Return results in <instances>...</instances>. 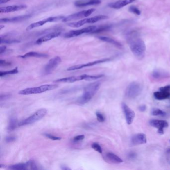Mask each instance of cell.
<instances>
[{
	"mask_svg": "<svg viewBox=\"0 0 170 170\" xmlns=\"http://www.w3.org/2000/svg\"><path fill=\"white\" fill-rule=\"evenodd\" d=\"M19 58H47V54L42 53H37L35 51H31L27 53L23 56H20Z\"/></svg>",
	"mask_w": 170,
	"mask_h": 170,
	"instance_id": "cell-21",
	"label": "cell"
},
{
	"mask_svg": "<svg viewBox=\"0 0 170 170\" xmlns=\"http://www.w3.org/2000/svg\"><path fill=\"white\" fill-rule=\"evenodd\" d=\"M58 87V85L56 84H45L39 87L28 88L25 90H22L19 92V94L20 95H27L42 93L46 91L54 90Z\"/></svg>",
	"mask_w": 170,
	"mask_h": 170,
	"instance_id": "cell-3",
	"label": "cell"
},
{
	"mask_svg": "<svg viewBox=\"0 0 170 170\" xmlns=\"http://www.w3.org/2000/svg\"><path fill=\"white\" fill-rule=\"evenodd\" d=\"M44 136H46L47 138L51 140L54 141L60 140H61V138L60 137H57V136H55L53 135H51L50 134L44 133Z\"/></svg>",
	"mask_w": 170,
	"mask_h": 170,
	"instance_id": "cell-33",
	"label": "cell"
},
{
	"mask_svg": "<svg viewBox=\"0 0 170 170\" xmlns=\"http://www.w3.org/2000/svg\"><path fill=\"white\" fill-rule=\"evenodd\" d=\"M96 26H88L85 28H83L80 30H72L69 32H67L65 34L64 37L65 38H71L74 37H77L81 35L83 33H89L93 32L94 30H95L97 28Z\"/></svg>",
	"mask_w": 170,
	"mask_h": 170,
	"instance_id": "cell-9",
	"label": "cell"
},
{
	"mask_svg": "<svg viewBox=\"0 0 170 170\" xmlns=\"http://www.w3.org/2000/svg\"><path fill=\"white\" fill-rule=\"evenodd\" d=\"M27 6L26 5H19L9 6L5 7L0 8V12L1 13H9L14 12L16 11H21L24 9H26Z\"/></svg>",
	"mask_w": 170,
	"mask_h": 170,
	"instance_id": "cell-18",
	"label": "cell"
},
{
	"mask_svg": "<svg viewBox=\"0 0 170 170\" xmlns=\"http://www.w3.org/2000/svg\"><path fill=\"white\" fill-rule=\"evenodd\" d=\"M108 18V17L107 16L99 15V16H95L91 18H85L78 21L69 23L67 25L71 28H79L80 26H83L86 24H94L101 20L107 19Z\"/></svg>",
	"mask_w": 170,
	"mask_h": 170,
	"instance_id": "cell-5",
	"label": "cell"
},
{
	"mask_svg": "<svg viewBox=\"0 0 170 170\" xmlns=\"http://www.w3.org/2000/svg\"><path fill=\"white\" fill-rule=\"evenodd\" d=\"M110 26L109 25H104V26H97L96 28L94 30L93 32H91V33H99L100 32H103L105 31L108 30L110 28Z\"/></svg>",
	"mask_w": 170,
	"mask_h": 170,
	"instance_id": "cell-27",
	"label": "cell"
},
{
	"mask_svg": "<svg viewBox=\"0 0 170 170\" xmlns=\"http://www.w3.org/2000/svg\"><path fill=\"white\" fill-rule=\"evenodd\" d=\"M30 168L32 170H38L39 169L37 165L35 164V163L33 161H30Z\"/></svg>",
	"mask_w": 170,
	"mask_h": 170,
	"instance_id": "cell-37",
	"label": "cell"
},
{
	"mask_svg": "<svg viewBox=\"0 0 170 170\" xmlns=\"http://www.w3.org/2000/svg\"><path fill=\"white\" fill-rule=\"evenodd\" d=\"M62 62V59L59 56H56L49 60L44 69V74H49L53 72Z\"/></svg>",
	"mask_w": 170,
	"mask_h": 170,
	"instance_id": "cell-10",
	"label": "cell"
},
{
	"mask_svg": "<svg viewBox=\"0 0 170 170\" xmlns=\"http://www.w3.org/2000/svg\"><path fill=\"white\" fill-rule=\"evenodd\" d=\"M154 96L157 100H164L170 97V92L163 91H156L154 93Z\"/></svg>",
	"mask_w": 170,
	"mask_h": 170,
	"instance_id": "cell-24",
	"label": "cell"
},
{
	"mask_svg": "<svg viewBox=\"0 0 170 170\" xmlns=\"http://www.w3.org/2000/svg\"><path fill=\"white\" fill-rule=\"evenodd\" d=\"M147 137L143 133L136 134L132 137L131 141L134 145H139L147 143Z\"/></svg>",
	"mask_w": 170,
	"mask_h": 170,
	"instance_id": "cell-17",
	"label": "cell"
},
{
	"mask_svg": "<svg viewBox=\"0 0 170 170\" xmlns=\"http://www.w3.org/2000/svg\"><path fill=\"white\" fill-rule=\"evenodd\" d=\"M110 60V58H104V59H102V60H95V61H94V62H90L85 63V64L74 65V66L70 67L68 68V69H67V70H68V71H72V70L80 69H83V68H84V67H91V66L96 65L100 64V63H104V62H109Z\"/></svg>",
	"mask_w": 170,
	"mask_h": 170,
	"instance_id": "cell-11",
	"label": "cell"
},
{
	"mask_svg": "<svg viewBox=\"0 0 170 170\" xmlns=\"http://www.w3.org/2000/svg\"><path fill=\"white\" fill-rule=\"evenodd\" d=\"M10 0H0V4H5L6 3L9 2Z\"/></svg>",
	"mask_w": 170,
	"mask_h": 170,
	"instance_id": "cell-44",
	"label": "cell"
},
{
	"mask_svg": "<svg viewBox=\"0 0 170 170\" xmlns=\"http://www.w3.org/2000/svg\"><path fill=\"white\" fill-rule=\"evenodd\" d=\"M106 158L109 161L114 164H121L123 163V160L121 158H120L119 156H117L116 155L111 152H109L106 154Z\"/></svg>",
	"mask_w": 170,
	"mask_h": 170,
	"instance_id": "cell-23",
	"label": "cell"
},
{
	"mask_svg": "<svg viewBox=\"0 0 170 170\" xmlns=\"http://www.w3.org/2000/svg\"><path fill=\"white\" fill-rule=\"evenodd\" d=\"M65 17H64V16H60L51 17L49 18H46V19H44L40 21L32 23L26 28V31H30V30H32L33 28L42 26L47 23L56 22L59 21H61V20L62 21Z\"/></svg>",
	"mask_w": 170,
	"mask_h": 170,
	"instance_id": "cell-8",
	"label": "cell"
},
{
	"mask_svg": "<svg viewBox=\"0 0 170 170\" xmlns=\"http://www.w3.org/2000/svg\"></svg>",
	"mask_w": 170,
	"mask_h": 170,
	"instance_id": "cell-46",
	"label": "cell"
},
{
	"mask_svg": "<svg viewBox=\"0 0 170 170\" xmlns=\"http://www.w3.org/2000/svg\"><path fill=\"white\" fill-rule=\"evenodd\" d=\"M91 147L95 151L98 152L100 154H102V149L101 147L97 143H93V144L91 145Z\"/></svg>",
	"mask_w": 170,
	"mask_h": 170,
	"instance_id": "cell-31",
	"label": "cell"
},
{
	"mask_svg": "<svg viewBox=\"0 0 170 170\" xmlns=\"http://www.w3.org/2000/svg\"><path fill=\"white\" fill-rule=\"evenodd\" d=\"M4 27H5L4 26H2V25H1V26H0V30H2V28H4Z\"/></svg>",
	"mask_w": 170,
	"mask_h": 170,
	"instance_id": "cell-45",
	"label": "cell"
},
{
	"mask_svg": "<svg viewBox=\"0 0 170 170\" xmlns=\"http://www.w3.org/2000/svg\"><path fill=\"white\" fill-rule=\"evenodd\" d=\"M101 3L100 0H88V1H77L74 3L75 6L78 7H86L87 6L95 5H98Z\"/></svg>",
	"mask_w": 170,
	"mask_h": 170,
	"instance_id": "cell-20",
	"label": "cell"
},
{
	"mask_svg": "<svg viewBox=\"0 0 170 170\" xmlns=\"http://www.w3.org/2000/svg\"><path fill=\"white\" fill-rule=\"evenodd\" d=\"M151 114L153 116H166V113L164 111L160 109H154L152 111Z\"/></svg>",
	"mask_w": 170,
	"mask_h": 170,
	"instance_id": "cell-29",
	"label": "cell"
},
{
	"mask_svg": "<svg viewBox=\"0 0 170 170\" xmlns=\"http://www.w3.org/2000/svg\"><path fill=\"white\" fill-rule=\"evenodd\" d=\"M11 65V62H6L5 60H0V65L1 67L2 66H9Z\"/></svg>",
	"mask_w": 170,
	"mask_h": 170,
	"instance_id": "cell-38",
	"label": "cell"
},
{
	"mask_svg": "<svg viewBox=\"0 0 170 170\" xmlns=\"http://www.w3.org/2000/svg\"><path fill=\"white\" fill-rule=\"evenodd\" d=\"M96 115L97 119L98 120V122H103L105 121V117L100 112H97L96 113Z\"/></svg>",
	"mask_w": 170,
	"mask_h": 170,
	"instance_id": "cell-34",
	"label": "cell"
},
{
	"mask_svg": "<svg viewBox=\"0 0 170 170\" xmlns=\"http://www.w3.org/2000/svg\"><path fill=\"white\" fill-rule=\"evenodd\" d=\"M129 10L130 12L133 13L134 14L137 15H140L141 14V11L138 9L137 7L134 6H131Z\"/></svg>",
	"mask_w": 170,
	"mask_h": 170,
	"instance_id": "cell-32",
	"label": "cell"
},
{
	"mask_svg": "<svg viewBox=\"0 0 170 170\" xmlns=\"http://www.w3.org/2000/svg\"><path fill=\"white\" fill-rule=\"evenodd\" d=\"M61 169L63 170H71L70 168H69L68 167L66 166L65 165L61 166Z\"/></svg>",
	"mask_w": 170,
	"mask_h": 170,
	"instance_id": "cell-43",
	"label": "cell"
},
{
	"mask_svg": "<svg viewBox=\"0 0 170 170\" xmlns=\"http://www.w3.org/2000/svg\"><path fill=\"white\" fill-rule=\"evenodd\" d=\"M16 140V137L15 136H8L6 138L5 141L6 142H7V143H11V142H14Z\"/></svg>",
	"mask_w": 170,
	"mask_h": 170,
	"instance_id": "cell-35",
	"label": "cell"
},
{
	"mask_svg": "<svg viewBox=\"0 0 170 170\" xmlns=\"http://www.w3.org/2000/svg\"><path fill=\"white\" fill-rule=\"evenodd\" d=\"M17 126H19V123L16 118L12 117L10 119L9 124L8 126V130L9 131H12L14 130Z\"/></svg>",
	"mask_w": 170,
	"mask_h": 170,
	"instance_id": "cell-25",
	"label": "cell"
},
{
	"mask_svg": "<svg viewBox=\"0 0 170 170\" xmlns=\"http://www.w3.org/2000/svg\"><path fill=\"white\" fill-rule=\"evenodd\" d=\"M98 38L100 40H101L102 41H103V42L112 44H113L114 46H116L117 47H121L122 46V44L120 42L116 41V40H114L113 39L108 37H98Z\"/></svg>",
	"mask_w": 170,
	"mask_h": 170,
	"instance_id": "cell-26",
	"label": "cell"
},
{
	"mask_svg": "<svg viewBox=\"0 0 170 170\" xmlns=\"http://www.w3.org/2000/svg\"><path fill=\"white\" fill-rule=\"evenodd\" d=\"M122 108L123 109L126 122L128 125H131L133 123L135 118V113L126 104L122 103Z\"/></svg>",
	"mask_w": 170,
	"mask_h": 170,
	"instance_id": "cell-12",
	"label": "cell"
},
{
	"mask_svg": "<svg viewBox=\"0 0 170 170\" xmlns=\"http://www.w3.org/2000/svg\"><path fill=\"white\" fill-rule=\"evenodd\" d=\"M135 0H120L117 2H113L108 4L109 7L115 9H120L128 4H131Z\"/></svg>",
	"mask_w": 170,
	"mask_h": 170,
	"instance_id": "cell-19",
	"label": "cell"
},
{
	"mask_svg": "<svg viewBox=\"0 0 170 170\" xmlns=\"http://www.w3.org/2000/svg\"><path fill=\"white\" fill-rule=\"evenodd\" d=\"M150 124L155 128L158 129V133L161 134L164 133V129L168 127L167 121L163 120H151L150 121Z\"/></svg>",
	"mask_w": 170,
	"mask_h": 170,
	"instance_id": "cell-14",
	"label": "cell"
},
{
	"mask_svg": "<svg viewBox=\"0 0 170 170\" xmlns=\"http://www.w3.org/2000/svg\"><path fill=\"white\" fill-rule=\"evenodd\" d=\"M32 17L31 15H25L22 16H17L12 18H3L0 19V22L2 23H17L19 22L24 21Z\"/></svg>",
	"mask_w": 170,
	"mask_h": 170,
	"instance_id": "cell-15",
	"label": "cell"
},
{
	"mask_svg": "<svg viewBox=\"0 0 170 170\" xmlns=\"http://www.w3.org/2000/svg\"><path fill=\"white\" fill-rule=\"evenodd\" d=\"M141 91L142 87L140 84L134 82L130 83L127 88L125 91V95L127 98L134 99L138 96L141 93Z\"/></svg>",
	"mask_w": 170,
	"mask_h": 170,
	"instance_id": "cell-6",
	"label": "cell"
},
{
	"mask_svg": "<svg viewBox=\"0 0 170 170\" xmlns=\"http://www.w3.org/2000/svg\"><path fill=\"white\" fill-rule=\"evenodd\" d=\"M139 110L142 112L145 111L146 110V106L145 105H141L139 107Z\"/></svg>",
	"mask_w": 170,
	"mask_h": 170,
	"instance_id": "cell-42",
	"label": "cell"
},
{
	"mask_svg": "<svg viewBox=\"0 0 170 170\" xmlns=\"http://www.w3.org/2000/svg\"><path fill=\"white\" fill-rule=\"evenodd\" d=\"M19 71H18V67H17L15 69H12V70H10V71H1L0 72V76L2 77L3 76H8V75H10V74H18Z\"/></svg>",
	"mask_w": 170,
	"mask_h": 170,
	"instance_id": "cell-28",
	"label": "cell"
},
{
	"mask_svg": "<svg viewBox=\"0 0 170 170\" xmlns=\"http://www.w3.org/2000/svg\"><path fill=\"white\" fill-rule=\"evenodd\" d=\"M95 10L94 9H89L87 10L80 11L79 12H76L74 14L70 15L69 16L65 17L62 20L63 22H67L77 20L83 18H86L90 16L93 13Z\"/></svg>",
	"mask_w": 170,
	"mask_h": 170,
	"instance_id": "cell-7",
	"label": "cell"
},
{
	"mask_svg": "<svg viewBox=\"0 0 170 170\" xmlns=\"http://www.w3.org/2000/svg\"><path fill=\"white\" fill-rule=\"evenodd\" d=\"M160 91H166V92H170V85H167V86L161 87L159 88Z\"/></svg>",
	"mask_w": 170,
	"mask_h": 170,
	"instance_id": "cell-39",
	"label": "cell"
},
{
	"mask_svg": "<svg viewBox=\"0 0 170 170\" xmlns=\"http://www.w3.org/2000/svg\"><path fill=\"white\" fill-rule=\"evenodd\" d=\"M46 113L47 110L46 109H40L33 114H32L31 116L27 118L26 119L21 121L20 122H19V126L32 124L33 123L36 122L42 119V118L46 116Z\"/></svg>",
	"mask_w": 170,
	"mask_h": 170,
	"instance_id": "cell-4",
	"label": "cell"
},
{
	"mask_svg": "<svg viewBox=\"0 0 170 170\" xmlns=\"http://www.w3.org/2000/svg\"><path fill=\"white\" fill-rule=\"evenodd\" d=\"M60 35H61V32H59V31L58 32H52L51 33H47L46 35L40 37L39 39H37L35 42V44H40L44 42L49 41L52 39L56 38L58 36H60Z\"/></svg>",
	"mask_w": 170,
	"mask_h": 170,
	"instance_id": "cell-16",
	"label": "cell"
},
{
	"mask_svg": "<svg viewBox=\"0 0 170 170\" xmlns=\"http://www.w3.org/2000/svg\"><path fill=\"white\" fill-rule=\"evenodd\" d=\"M10 95H1V97H0L1 101H2V100L7 99L8 98H9L10 97Z\"/></svg>",
	"mask_w": 170,
	"mask_h": 170,
	"instance_id": "cell-40",
	"label": "cell"
},
{
	"mask_svg": "<svg viewBox=\"0 0 170 170\" xmlns=\"http://www.w3.org/2000/svg\"><path fill=\"white\" fill-rule=\"evenodd\" d=\"M100 86L99 82H95L88 84L84 88L83 93L82 96L78 99L77 102L82 105L88 103L97 93Z\"/></svg>",
	"mask_w": 170,
	"mask_h": 170,
	"instance_id": "cell-2",
	"label": "cell"
},
{
	"mask_svg": "<svg viewBox=\"0 0 170 170\" xmlns=\"http://www.w3.org/2000/svg\"><path fill=\"white\" fill-rule=\"evenodd\" d=\"M85 138L83 135H78L74 138V142H78L79 141L83 140Z\"/></svg>",
	"mask_w": 170,
	"mask_h": 170,
	"instance_id": "cell-36",
	"label": "cell"
},
{
	"mask_svg": "<svg viewBox=\"0 0 170 170\" xmlns=\"http://www.w3.org/2000/svg\"><path fill=\"white\" fill-rule=\"evenodd\" d=\"M6 50V46H1L0 47V54H2L4 52H5Z\"/></svg>",
	"mask_w": 170,
	"mask_h": 170,
	"instance_id": "cell-41",
	"label": "cell"
},
{
	"mask_svg": "<svg viewBox=\"0 0 170 170\" xmlns=\"http://www.w3.org/2000/svg\"><path fill=\"white\" fill-rule=\"evenodd\" d=\"M0 42L1 44H15V43H19L20 42V41L15 39H3L1 37L0 40Z\"/></svg>",
	"mask_w": 170,
	"mask_h": 170,
	"instance_id": "cell-30",
	"label": "cell"
},
{
	"mask_svg": "<svg viewBox=\"0 0 170 170\" xmlns=\"http://www.w3.org/2000/svg\"><path fill=\"white\" fill-rule=\"evenodd\" d=\"M30 167V161L25 163H19L15 165L9 166L8 169L12 170H25L28 169Z\"/></svg>",
	"mask_w": 170,
	"mask_h": 170,
	"instance_id": "cell-22",
	"label": "cell"
},
{
	"mask_svg": "<svg viewBox=\"0 0 170 170\" xmlns=\"http://www.w3.org/2000/svg\"><path fill=\"white\" fill-rule=\"evenodd\" d=\"M128 44L132 53L138 60H142L145 55L146 45L144 41L134 33L128 37Z\"/></svg>",
	"mask_w": 170,
	"mask_h": 170,
	"instance_id": "cell-1",
	"label": "cell"
},
{
	"mask_svg": "<svg viewBox=\"0 0 170 170\" xmlns=\"http://www.w3.org/2000/svg\"><path fill=\"white\" fill-rule=\"evenodd\" d=\"M87 74H83L81 76H70V77H65L60 79H57L56 80L54 81L53 82L55 83H72L77 81L83 80H87L88 77Z\"/></svg>",
	"mask_w": 170,
	"mask_h": 170,
	"instance_id": "cell-13",
	"label": "cell"
}]
</instances>
